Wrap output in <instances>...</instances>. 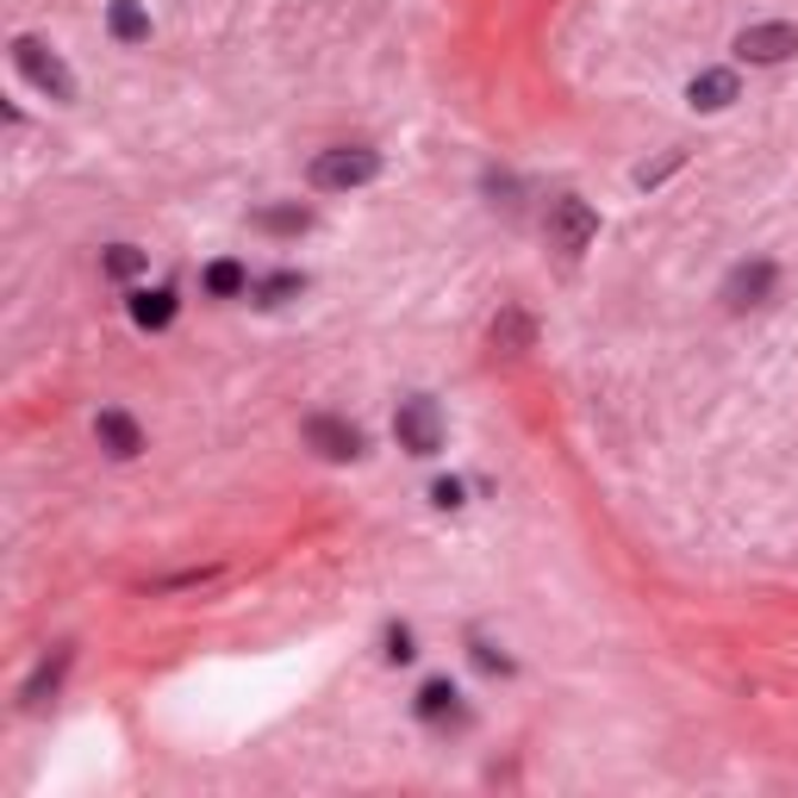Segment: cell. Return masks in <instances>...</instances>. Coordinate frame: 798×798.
Returning <instances> with one entry per match:
<instances>
[{
  "label": "cell",
  "mask_w": 798,
  "mask_h": 798,
  "mask_svg": "<svg viewBox=\"0 0 798 798\" xmlns=\"http://www.w3.org/2000/svg\"><path fill=\"white\" fill-rule=\"evenodd\" d=\"M94 437H101V450L119 455V462H132V455L144 450V424L132 412H119V406H106V412L94 418Z\"/></svg>",
  "instance_id": "8"
},
{
  "label": "cell",
  "mask_w": 798,
  "mask_h": 798,
  "mask_svg": "<svg viewBox=\"0 0 798 798\" xmlns=\"http://www.w3.org/2000/svg\"><path fill=\"white\" fill-rule=\"evenodd\" d=\"M300 431H306V443H313L325 462H356V455H363V431H356L349 418H337V412H313Z\"/></svg>",
  "instance_id": "7"
},
{
  "label": "cell",
  "mask_w": 798,
  "mask_h": 798,
  "mask_svg": "<svg viewBox=\"0 0 798 798\" xmlns=\"http://www.w3.org/2000/svg\"><path fill=\"white\" fill-rule=\"evenodd\" d=\"M101 269L113 281H138L144 275V250H138V243H113V250L101 256Z\"/></svg>",
  "instance_id": "17"
},
{
  "label": "cell",
  "mask_w": 798,
  "mask_h": 798,
  "mask_svg": "<svg viewBox=\"0 0 798 798\" xmlns=\"http://www.w3.org/2000/svg\"><path fill=\"white\" fill-rule=\"evenodd\" d=\"M13 63H19V75H25L38 94H51V101H75V75H70V63H63L51 44H38V38H13Z\"/></svg>",
  "instance_id": "2"
},
{
  "label": "cell",
  "mask_w": 798,
  "mask_h": 798,
  "mask_svg": "<svg viewBox=\"0 0 798 798\" xmlns=\"http://www.w3.org/2000/svg\"><path fill=\"white\" fill-rule=\"evenodd\" d=\"M743 94V82H736V70H699L693 82H686V101L699 106V113H724L729 101Z\"/></svg>",
  "instance_id": "10"
},
{
  "label": "cell",
  "mask_w": 798,
  "mask_h": 798,
  "mask_svg": "<svg viewBox=\"0 0 798 798\" xmlns=\"http://www.w3.org/2000/svg\"><path fill=\"white\" fill-rule=\"evenodd\" d=\"M393 437H399V450L406 455H437L443 450V412H437V399H424V393L399 399Z\"/></svg>",
  "instance_id": "3"
},
{
  "label": "cell",
  "mask_w": 798,
  "mask_h": 798,
  "mask_svg": "<svg viewBox=\"0 0 798 798\" xmlns=\"http://www.w3.org/2000/svg\"><path fill=\"white\" fill-rule=\"evenodd\" d=\"M381 655L393 661V668H399V661H412V655H418V649H412V630L393 624V630H387V649H381Z\"/></svg>",
  "instance_id": "19"
},
{
  "label": "cell",
  "mask_w": 798,
  "mask_h": 798,
  "mask_svg": "<svg viewBox=\"0 0 798 798\" xmlns=\"http://www.w3.org/2000/svg\"><path fill=\"white\" fill-rule=\"evenodd\" d=\"M431 500L443 505V512H455V505H462V481H437V486H431Z\"/></svg>",
  "instance_id": "21"
},
{
  "label": "cell",
  "mask_w": 798,
  "mask_h": 798,
  "mask_svg": "<svg viewBox=\"0 0 798 798\" xmlns=\"http://www.w3.org/2000/svg\"><path fill=\"white\" fill-rule=\"evenodd\" d=\"M418 717H424V724H437V729H462L469 724V705H462V693H455L450 680H424V686H418Z\"/></svg>",
  "instance_id": "9"
},
{
  "label": "cell",
  "mask_w": 798,
  "mask_h": 798,
  "mask_svg": "<svg viewBox=\"0 0 798 798\" xmlns=\"http://www.w3.org/2000/svg\"><path fill=\"white\" fill-rule=\"evenodd\" d=\"M300 287H306V275H294V269H281V275H269V281H262L256 294H262V306H281V300H294Z\"/></svg>",
  "instance_id": "18"
},
{
  "label": "cell",
  "mask_w": 798,
  "mask_h": 798,
  "mask_svg": "<svg viewBox=\"0 0 798 798\" xmlns=\"http://www.w3.org/2000/svg\"><path fill=\"white\" fill-rule=\"evenodd\" d=\"M736 56H743V63H755V70H774V63L798 56V25H792V19L743 25V32H736Z\"/></svg>",
  "instance_id": "4"
},
{
  "label": "cell",
  "mask_w": 798,
  "mask_h": 798,
  "mask_svg": "<svg viewBox=\"0 0 798 798\" xmlns=\"http://www.w3.org/2000/svg\"><path fill=\"white\" fill-rule=\"evenodd\" d=\"M599 238V212L587 207V200H556V207H549V243H556L561 256H580V250H587V243Z\"/></svg>",
  "instance_id": "6"
},
{
  "label": "cell",
  "mask_w": 798,
  "mask_h": 798,
  "mask_svg": "<svg viewBox=\"0 0 798 798\" xmlns=\"http://www.w3.org/2000/svg\"><path fill=\"white\" fill-rule=\"evenodd\" d=\"M63 668H70V649H56V661H44L32 680H25V705H44V693H56V680H63Z\"/></svg>",
  "instance_id": "16"
},
{
  "label": "cell",
  "mask_w": 798,
  "mask_h": 798,
  "mask_svg": "<svg viewBox=\"0 0 798 798\" xmlns=\"http://www.w3.org/2000/svg\"><path fill=\"white\" fill-rule=\"evenodd\" d=\"M474 661H481L486 674H512V661H505V655H500V649H493L486 637H474Z\"/></svg>",
  "instance_id": "20"
},
{
  "label": "cell",
  "mask_w": 798,
  "mask_h": 798,
  "mask_svg": "<svg viewBox=\"0 0 798 798\" xmlns=\"http://www.w3.org/2000/svg\"><path fill=\"white\" fill-rule=\"evenodd\" d=\"M381 175V157L368 150V144H337V150H318L313 169H306V181H313L318 193H349V188H368Z\"/></svg>",
  "instance_id": "1"
},
{
  "label": "cell",
  "mask_w": 798,
  "mask_h": 798,
  "mask_svg": "<svg viewBox=\"0 0 798 798\" xmlns=\"http://www.w3.org/2000/svg\"><path fill=\"white\" fill-rule=\"evenodd\" d=\"M106 32H113V44H150V13L138 0H113L106 7Z\"/></svg>",
  "instance_id": "13"
},
{
  "label": "cell",
  "mask_w": 798,
  "mask_h": 798,
  "mask_svg": "<svg viewBox=\"0 0 798 798\" xmlns=\"http://www.w3.org/2000/svg\"><path fill=\"white\" fill-rule=\"evenodd\" d=\"M125 313H132L138 330H169L175 325V294L169 287H132V294H125Z\"/></svg>",
  "instance_id": "11"
},
{
  "label": "cell",
  "mask_w": 798,
  "mask_h": 798,
  "mask_svg": "<svg viewBox=\"0 0 798 798\" xmlns=\"http://www.w3.org/2000/svg\"><path fill=\"white\" fill-rule=\"evenodd\" d=\"M493 344H500V349H531V344H537V325H531V313L505 306V313L493 318Z\"/></svg>",
  "instance_id": "14"
},
{
  "label": "cell",
  "mask_w": 798,
  "mask_h": 798,
  "mask_svg": "<svg viewBox=\"0 0 798 798\" xmlns=\"http://www.w3.org/2000/svg\"><path fill=\"white\" fill-rule=\"evenodd\" d=\"M306 225H313V212L306 207H262L256 212V231H275V238H300Z\"/></svg>",
  "instance_id": "15"
},
{
  "label": "cell",
  "mask_w": 798,
  "mask_h": 798,
  "mask_svg": "<svg viewBox=\"0 0 798 798\" xmlns=\"http://www.w3.org/2000/svg\"><path fill=\"white\" fill-rule=\"evenodd\" d=\"M200 287H207L212 300H243L256 281H250V269H243L238 256H219V262H207V275H200Z\"/></svg>",
  "instance_id": "12"
},
{
  "label": "cell",
  "mask_w": 798,
  "mask_h": 798,
  "mask_svg": "<svg viewBox=\"0 0 798 798\" xmlns=\"http://www.w3.org/2000/svg\"><path fill=\"white\" fill-rule=\"evenodd\" d=\"M774 287H780V269L767 256H748V262H736L724 275V306L729 313H748V306H767L774 300Z\"/></svg>",
  "instance_id": "5"
}]
</instances>
